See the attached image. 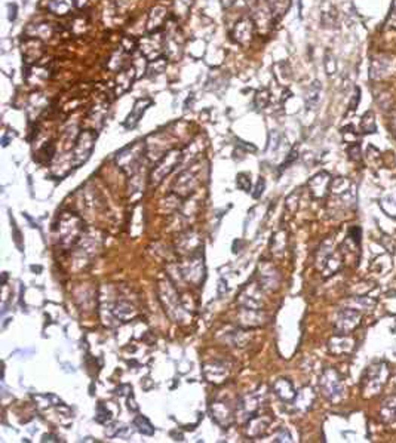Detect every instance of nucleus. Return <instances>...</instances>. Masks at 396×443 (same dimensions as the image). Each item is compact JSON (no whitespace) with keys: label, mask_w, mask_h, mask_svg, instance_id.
<instances>
[{"label":"nucleus","mask_w":396,"mask_h":443,"mask_svg":"<svg viewBox=\"0 0 396 443\" xmlns=\"http://www.w3.org/2000/svg\"><path fill=\"white\" fill-rule=\"evenodd\" d=\"M95 139H97V134L92 129H85L79 134V138L73 150V165L76 168L89 159L94 150Z\"/></svg>","instance_id":"obj_1"},{"label":"nucleus","mask_w":396,"mask_h":443,"mask_svg":"<svg viewBox=\"0 0 396 443\" xmlns=\"http://www.w3.org/2000/svg\"><path fill=\"white\" fill-rule=\"evenodd\" d=\"M144 147L146 144L143 141H137L135 144L128 145L122 152H119L116 156V162L121 166V169L126 172H132L134 169H137L138 162L144 154Z\"/></svg>","instance_id":"obj_2"},{"label":"nucleus","mask_w":396,"mask_h":443,"mask_svg":"<svg viewBox=\"0 0 396 443\" xmlns=\"http://www.w3.org/2000/svg\"><path fill=\"white\" fill-rule=\"evenodd\" d=\"M181 157H183V153H181L180 150H171V152H168V153L162 157V160L156 165V168L153 169V172H152V175H150L152 181L156 183V184L160 183L169 172L175 169V166H178Z\"/></svg>","instance_id":"obj_3"},{"label":"nucleus","mask_w":396,"mask_h":443,"mask_svg":"<svg viewBox=\"0 0 396 443\" xmlns=\"http://www.w3.org/2000/svg\"><path fill=\"white\" fill-rule=\"evenodd\" d=\"M60 231H61V242L63 243H74L79 238V233L82 231V221L79 217L73 214H66L61 217L60 221Z\"/></svg>","instance_id":"obj_4"},{"label":"nucleus","mask_w":396,"mask_h":443,"mask_svg":"<svg viewBox=\"0 0 396 443\" xmlns=\"http://www.w3.org/2000/svg\"><path fill=\"white\" fill-rule=\"evenodd\" d=\"M139 49L149 61H155L160 56V52L163 49V37L157 33H149L144 39L139 40Z\"/></svg>","instance_id":"obj_5"},{"label":"nucleus","mask_w":396,"mask_h":443,"mask_svg":"<svg viewBox=\"0 0 396 443\" xmlns=\"http://www.w3.org/2000/svg\"><path fill=\"white\" fill-rule=\"evenodd\" d=\"M254 30H256V22H254V19L243 18L239 22H236V25L233 28V37L239 45L245 46L252 40Z\"/></svg>","instance_id":"obj_6"},{"label":"nucleus","mask_w":396,"mask_h":443,"mask_svg":"<svg viewBox=\"0 0 396 443\" xmlns=\"http://www.w3.org/2000/svg\"><path fill=\"white\" fill-rule=\"evenodd\" d=\"M135 77H138L137 68L134 64L126 66L125 68H122L116 77V87H115V94L118 97L123 95L125 92L129 91V87L132 86V82L135 80Z\"/></svg>","instance_id":"obj_7"},{"label":"nucleus","mask_w":396,"mask_h":443,"mask_svg":"<svg viewBox=\"0 0 396 443\" xmlns=\"http://www.w3.org/2000/svg\"><path fill=\"white\" fill-rule=\"evenodd\" d=\"M178 39H181V37H178V32H172L163 37V51H165V56L168 60L177 61L181 56L183 43H181V40L178 42Z\"/></svg>","instance_id":"obj_8"},{"label":"nucleus","mask_w":396,"mask_h":443,"mask_svg":"<svg viewBox=\"0 0 396 443\" xmlns=\"http://www.w3.org/2000/svg\"><path fill=\"white\" fill-rule=\"evenodd\" d=\"M361 320V314L356 313L355 310H344L337 320V331L338 334H347L353 328L358 326V323Z\"/></svg>","instance_id":"obj_9"},{"label":"nucleus","mask_w":396,"mask_h":443,"mask_svg":"<svg viewBox=\"0 0 396 443\" xmlns=\"http://www.w3.org/2000/svg\"><path fill=\"white\" fill-rule=\"evenodd\" d=\"M322 389H324V393L329 399H335L337 396L342 394V382L334 371L329 369L325 372V375L322 378Z\"/></svg>","instance_id":"obj_10"},{"label":"nucleus","mask_w":396,"mask_h":443,"mask_svg":"<svg viewBox=\"0 0 396 443\" xmlns=\"http://www.w3.org/2000/svg\"><path fill=\"white\" fill-rule=\"evenodd\" d=\"M152 104H153V101H152L150 98H141V100H138V101L135 102L134 108L131 110V113H129V116H128V119H126L125 123H123L125 128H134V126H137L138 122H139V119L143 117L144 111H146Z\"/></svg>","instance_id":"obj_11"},{"label":"nucleus","mask_w":396,"mask_h":443,"mask_svg":"<svg viewBox=\"0 0 396 443\" xmlns=\"http://www.w3.org/2000/svg\"><path fill=\"white\" fill-rule=\"evenodd\" d=\"M168 18V12L163 6H155L149 15V25H147V30L149 33H157L160 32L163 25H165V21Z\"/></svg>","instance_id":"obj_12"},{"label":"nucleus","mask_w":396,"mask_h":443,"mask_svg":"<svg viewBox=\"0 0 396 443\" xmlns=\"http://www.w3.org/2000/svg\"><path fill=\"white\" fill-rule=\"evenodd\" d=\"M273 390H275V393H276L282 400H291V399L295 396L294 389H293V384H291L288 379H284V378L277 379V381L273 384Z\"/></svg>","instance_id":"obj_13"},{"label":"nucleus","mask_w":396,"mask_h":443,"mask_svg":"<svg viewBox=\"0 0 396 443\" xmlns=\"http://www.w3.org/2000/svg\"><path fill=\"white\" fill-rule=\"evenodd\" d=\"M73 6H76V0H51L49 9L56 15H66Z\"/></svg>","instance_id":"obj_14"},{"label":"nucleus","mask_w":396,"mask_h":443,"mask_svg":"<svg viewBox=\"0 0 396 443\" xmlns=\"http://www.w3.org/2000/svg\"><path fill=\"white\" fill-rule=\"evenodd\" d=\"M113 313H115V316H116L118 319H121L122 322H128V320L135 314L134 307L129 306V304H126V303H119V304L116 306V308L113 310Z\"/></svg>","instance_id":"obj_15"},{"label":"nucleus","mask_w":396,"mask_h":443,"mask_svg":"<svg viewBox=\"0 0 396 443\" xmlns=\"http://www.w3.org/2000/svg\"><path fill=\"white\" fill-rule=\"evenodd\" d=\"M387 70V61L384 58H376L373 60V64L370 67V76L373 79H380L383 76V71Z\"/></svg>","instance_id":"obj_16"},{"label":"nucleus","mask_w":396,"mask_h":443,"mask_svg":"<svg viewBox=\"0 0 396 443\" xmlns=\"http://www.w3.org/2000/svg\"><path fill=\"white\" fill-rule=\"evenodd\" d=\"M319 95H321V85L319 82H313L307 91V107L312 108L313 105H316L319 101Z\"/></svg>","instance_id":"obj_17"},{"label":"nucleus","mask_w":396,"mask_h":443,"mask_svg":"<svg viewBox=\"0 0 396 443\" xmlns=\"http://www.w3.org/2000/svg\"><path fill=\"white\" fill-rule=\"evenodd\" d=\"M134 426L137 427V430L139 431V433H143V434H146V436H152L153 433H155V427L150 424V421L146 418V417H137L135 418V421H134Z\"/></svg>","instance_id":"obj_18"},{"label":"nucleus","mask_w":396,"mask_h":443,"mask_svg":"<svg viewBox=\"0 0 396 443\" xmlns=\"http://www.w3.org/2000/svg\"><path fill=\"white\" fill-rule=\"evenodd\" d=\"M315 180H316L319 184H318V187H312V193H313L316 197H321V196H324V193H325V188H327V186H328V183H329V178H328V175H327L325 172H322V173H318V175L315 176Z\"/></svg>","instance_id":"obj_19"},{"label":"nucleus","mask_w":396,"mask_h":443,"mask_svg":"<svg viewBox=\"0 0 396 443\" xmlns=\"http://www.w3.org/2000/svg\"><path fill=\"white\" fill-rule=\"evenodd\" d=\"M165 68H166V58L165 56H159L157 60L152 61L150 66L147 67V70L150 71V74H155V76L163 73Z\"/></svg>","instance_id":"obj_20"},{"label":"nucleus","mask_w":396,"mask_h":443,"mask_svg":"<svg viewBox=\"0 0 396 443\" xmlns=\"http://www.w3.org/2000/svg\"><path fill=\"white\" fill-rule=\"evenodd\" d=\"M362 129L365 132H376V122H374V114L368 111L362 119Z\"/></svg>","instance_id":"obj_21"},{"label":"nucleus","mask_w":396,"mask_h":443,"mask_svg":"<svg viewBox=\"0 0 396 443\" xmlns=\"http://www.w3.org/2000/svg\"><path fill=\"white\" fill-rule=\"evenodd\" d=\"M269 101H270V94H269L267 89H261V91L257 92V95H256V105L258 108H264L269 104Z\"/></svg>","instance_id":"obj_22"},{"label":"nucleus","mask_w":396,"mask_h":443,"mask_svg":"<svg viewBox=\"0 0 396 443\" xmlns=\"http://www.w3.org/2000/svg\"><path fill=\"white\" fill-rule=\"evenodd\" d=\"M110 412L107 410V408L103 405V403H100L98 406H97V417H95V420L98 421V423H107V421H110Z\"/></svg>","instance_id":"obj_23"},{"label":"nucleus","mask_w":396,"mask_h":443,"mask_svg":"<svg viewBox=\"0 0 396 443\" xmlns=\"http://www.w3.org/2000/svg\"><path fill=\"white\" fill-rule=\"evenodd\" d=\"M236 184H238V187H239L241 190H243V191H249V190H251V180L248 178V175H246V173H239V175L236 176Z\"/></svg>","instance_id":"obj_24"},{"label":"nucleus","mask_w":396,"mask_h":443,"mask_svg":"<svg viewBox=\"0 0 396 443\" xmlns=\"http://www.w3.org/2000/svg\"><path fill=\"white\" fill-rule=\"evenodd\" d=\"M122 48L125 49L126 53H131V52H134V51L138 48V42H137L134 37L126 36V37H123V40H122Z\"/></svg>","instance_id":"obj_25"},{"label":"nucleus","mask_w":396,"mask_h":443,"mask_svg":"<svg viewBox=\"0 0 396 443\" xmlns=\"http://www.w3.org/2000/svg\"><path fill=\"white\" fill-rule=\"evenodd\" d=\"M335 68H337V66H335L334 58H332V55L328 52L327 56H325V70H327L328 74H332V73L335 71Z\"/></svg>","instance_id":"obj_26"},{"label":"nucleus","mask_w":396,"mask_h":443,"mask_svg":"<svg viewBox=\"0 0 396 443\" xmlns=\"http://www.w3.org/2000/svg\"><path fill=\"white\" fill-rule=\"evenodd\" d=\"M349 153H350V159H359V157H361V156H358V154H361V149H359V145H358V144H355V145L349 147Z\"/></svg>","instance_id":"obj_27"},{"label":"nucleus","mask_w":396,"mask_h":443,"mask_svg":"<svg viewBox=\"0 0 396 443\" xmlns=\"http://www.w3.org/2000/svg\"><path fill=\"white\" fill-rule=\"evenodd\" d=\"M390 24H392L393 27H396V0L393 2L392 12H390Z\"/></svg>","instance_id":"obj_28"},{"label":"nucleus","mask_w":396,"mask_h":443,"mask_svg":"<svg viewBox=\"0 0 396 443\" xmlns=\"http://www.w3.org/2000/svg\"><path fill=\"white\" fill-rule=\"evenodd\" d=\"M359 100H361V97H359V89H356V91H355V95H353V100H352V102H350V108H352V110L356 108Z\"/></svg>","instance_id":"obj_29"},{"label":"nucleus","mask_w":396,"mask_h":443,"mask_svg":"<svg viewBox=\"0 0 396 443\" xmlns=\"http://www.w3.org/2000/svg\"><path fill=\"white\" fill-rule=\"evenodd\" d=\"M9 19L14 21L17 18V5H9Z\"/></svg>","instance_id":"obj_30"},{"label":"nucleus","mask_w":396,"mask_h":443,"mask_svg":"<svg viewBox=\"0 0 396 443\" xmlns=\"http://www.w3.org/2000/svg\"><path fill=\"white\" fill-rule=\"evenodd\" d=\"M263 188H264V180H260V181H258L257 191L254 193V197H258V196H260V193H263Z\"/></svg>","instance_id":"obj_31"},{"label":"nucleus","mask_w":396,"mask_h":443,"mask_svg":"<svg viewBox=\"0 0 396 443\" xmlns=\"http://www.w3.org/2000/svg\"><path fill=\"white\" fill-rule=\"evenodd\" d=\"M235 2H236V0H223V6L224 8H230V6L235 5Z\"/></svg>","instance_id":"obj_32"}]
</instances>
